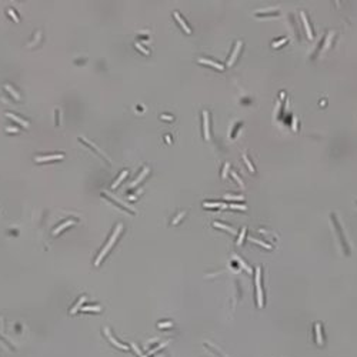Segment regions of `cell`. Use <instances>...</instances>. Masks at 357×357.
<instances>
[{"mask_svg": "<svg viewBox=\"0 0 357 357\" xmlns=\"http://www.w3.org/2000/svg\"><path fill=\"white\" fill-rule=\"evenodd\" d=\"M122 227H123V226H122V224H117V227H116V230H114V233H113V236H111V237H110V240H109V243H107V244H106V247H104V249H103V252H101V253H100V254H99V257H97V259H96V266H99V264H100V262H101V260H103V259H104V256H106V254H107V252H109V250H110V247H111V246H113V244H114V242H116V239H117V237H119V234H120V230H122Z\"/></svg>", "mask_w": 357, "mask_h": 357, "instance_id": "obj_1", "label": "cell"}, {"mask_svg": "<svg viewBox=\"0 0 357 357\" xmlns=\"http://www.w3.org/2000/svg\"><path fill=\"white\" fill-rule=\"evenodd\" d=\"M260 273H262V269L260 267H256V289H257V306L262 309L263 307V291H262V284H260V281H262V276H260Z\"/></svg>", "mask_w": 357, "mask_h": 357, "instance_id": "obj_2", "label": "cell"}, {"mask_svg": "<svg viewBox=\"0 0 357 357\" xmlns=\"http://www.w3.org/2000/svg\"><path fill=\"white\" fill-rule=\"evenodd\" d=\"M79 140H80V142H81V143H84V144H86V146H89V147H90V149H93V150H94V152H96V153H97V154H99V156H101V157H103V159H104V160H106V162H107V163H110V159H109V157H107V156H106V154H104V153H103V152H101V150H100V149H99V147H96V146H94V144H93V143H89V142H87V140H86V139H84V137H80V139H79Z\"/></svg>", "mask_w": 357, "mask_h": 357, "instance_id": "obj_3", "label": "cell"}, {"mask_svg": "<svg viewBox=\"0 0 357 357\" xmlns=\"http://www.w3.org/2000/svg\"><path fill=\"white\" fill-rule=\"evenodd\" d=\"M203 133H204V139L210 140V130H209V113L204 110L203 111Z\"/></svg>", "mask_w": 357, "mask_h": 357, "instance_id": "obj_4", "label": "cell"}, {"mask_svg": "<svg viewBox=\"0 0 357 357\" xmlns=\"http://www.w3.org/2000/svg\"><path fill=\"white\" fill-rule=\"evenodd\" d=\"M103 197H106V199H107V200H110V201H111V203H113V204H116V206H117V207H119V209H122V210H126V211H129V213H130V214H134V211H133V210H132V209H129V207H126V206H125V204H122V203H119V201H117V200H114V199H113V197H110V196H109V194H107V193H103Z\"/></svg>", "mask_w": 357, "mask_h": 357, "instance_id": "obj_5", "label": "cell"}, {"mask_svg": "<svg viewBox=\"0 0 357 357\" xmlns=\"http://www.w3.org/2000/svg\"><path fill=\"white\" fill-rule=\"evenodd\" d=\"M240 47H242V42H237L236 43V47H234V50H233V54H231V57H230V60L227 62V66H231L234 62H236V57L239 56V52H240Z\"/></svg>", "mask_w": 357, "mask_h": 357, "instance_id": "obj_6", "label": "cell"}, {"mask_svg": "<svg viewBox=\"0 0 357 357\" xmlns=\"http://www.w3.org/2000/svg\"><path fill=\"white\" fill-rule=\"evenodd\" d=\"M104 333H106V336L109 337V340H110V341H111V343H113V344H114L116 347H119V348H122V350H127V348H129L127 346H123V344H122L120 341H117V340H116V338H114V337H113V336L110 334L109 329H106V330H104Z\"/></svg>", "mask_w": 357, "mask_h": 357, "instance_id": "obj_7", "label": "cell"}, {"mask_svg": "<svg viewBox=\"0 0 357 357\" xmlns=\"http://www.w3.org/2000/svg\"><path fill=\"white\" fill-rule=\"evenodd\" d=\"M6 116L9 117V119H12V120H15V122H17L19 125H22L23 127H29V123L26 122V120H23L22 117H19V116H16V114H13V113H6Z\"/></svg>", "mask_w": 357, "mask_h": 357, "instance_id": "obj_8", "label": "cell"}, {"mask_svg": "<svg viewBox=\"0 0 357 357\" xmlns=\"http://www.w3.org/2000/svg\"><path fill=\"white\" fill-rule=\"evenodd\" d=\"M173 16H174V19H176V20L179 22V25H180V26L183 27V30H184V32H186L187 34H190V33H191V30H190V27H189V26H187V25L184 23V20H183V19L180 17V15H179L177 12H174V13H173Z\"/></svg>", "mask_w": 357, "mask_h": 357, "instance_id": "obj_9", "label": "cell"}, {"mask_svg": "<svg viewBox=\"0 0 357 357\" xmlns=\"http://www.w3.org/2000/svg\"><path fill=\"white\" fill-rule=\"evenodd\" d=\"M300 16H301V20H303V23H304V27H306V32H307L309 39H310V40H313V33H311V29H310V26H309V22H307L306 13H304V12H301V13H300Z\"/></svg>", "mask_w": 357, "mask_h": 357, "instance_id": "obj_10", "label": "cell"}, {"mask_svg": "<svg viewBox=\"0 0 357 357\" xmlns=\"http://www.w3.org/2000/svg\"><path fill=\"white\" fill-rule=\"evenodd\" d=\"M199 62L201 63V64H207V66H211V67H214V69H217V70H223L224 67L221 66V64H219V63H216V62H211V60H206V59H199Z\"/></svg>", "mask_w": 357, "mask_h": 357, "instance_id": "obj_11", "label": "cell"}, {"mask_svg": "<svg viewBox=\"0 0 357 357\" xmlns=\"http://www.w3.org/2000/svg\"><path fill=\"white\" fill-rule=\"evenodd\" d=\"M64 156L63 154H56V156H43V157H36V162H50V160H62Z\"/></svg>", "mask_w": 357, "mask_h": 357, "instance_id": "obj_12", "label": "cell"}, {"mask_svg": "<svg viewBox=\"0 0 357 357\" xmlns=\"http://www.w3.org/2000/svg\"><path fill=\"white\" fill-rule=\"evenodd\" d=\"M147 173H149V167H144V169H143V172L139 174V177H137V179L132 183V186H137V184H139V183H140V181L146 177V174H147Z\"/></svg>", "mask_w": 357, "mask_h": 357, "instance_id": "obj_13", "label": "cell"}, {"mask_svg": "<svg viewBox=\"0 0 357 357\" xmlns=\"http://www.w3.org/2000/svg\"><path fill=\"white\" fill-rule=\"evenodd\" d=\"M213 226H214V227H217V229L227 230V231H230L231 234H234V233H236V230H234L233 227H229V226H226V224H223V223H219V221H214V223H213Z\"/></svg>", "mask_w": 357, "mask_h": 357, "instance_id": "obj_14", "label": "cell"}, {"mask_svg": "<svg viewBox=\"0 0 357 357\" xmlns=\"http://www.w3.org/2000/svg\"><path fill=\"white\" fill-rule=\"evenodd\" d=\"M316 340H317V344H323V337H321V326L320 323L316 324Z\"/></svg>", "mask_w": 357, "mask_h": 357, "instance_id": "obj_15", "label": "cell"}, {"mask_svg": "<svg viewBox=\"0 0 357 357\" xmlns=\"http://www.w3.org/2000/svg\"><path fill=\"white\" fill-rule=\"evenodd\" d=\"M73 223H74V220H69V221H66V223H63V224H60V226H59V227H57V229H54V231H53V233H54V234H59V233H60V231H62V230H63V229H66V227H69V226H72V224H73Z\"/></svg>", "mask_w": 357, "mask_h": 357, "instance_id": "obj_16", "label": "cell"}, {"mask_svg": "<svg viewBox=\"0 0 357 357\" xmlns=\"http://www.w3.org/2000/svg\"><path fill=\"white\" fill-rule=\"evenodd\" d=\"M5 89H6V90H7V91H9V93H10V94H12V96H13L15 99H16V100H20V96H19V93H17V91H16V90H15V89H13V87H12L10 84H5Z\"/></svg>", "mask_w": 357, "mask_h": 357, "instance_id": "obj_17", "label": "cell"}, {"mask_svg": "<svg viewBox=\"0 0 357 357\" xmlns=\"http://www.w3.org/2000/svg\"><path fill=\"white\" fill-rule=\"evenodd\" d=\"M203 206L204 207H223V209H226V204H223V203H214V201H204L203 203Z\"/></svg>", "mask_w": 357, "mask_h": 357, "instance_id": "obj_18", "label": "cell"}, {"mask_svg": "<svg viewBox=\"0 0 357 357\" xmlns=\"http://www.w3.org/2000/svg\"><path fill=\"white\" fill-rule=\"evenodd\" d=\"M223 199L224 200H231V201H243L244 200L243 196H230V194H226Z\"/></svg>", "mask_w": 357, "mask_h": 357, "instance_id": "obj_19", "label": "cell"}, {"mask_svg": "<svg viewBox=\"0 0 357 357\" xmlns=\"http://www.w3.org/2000/svg\"><path fill=\"white\" fill-rule=\"evenodd\" d=\"M126 176H127V170H125V172H123V173L120 174V177H119V179H117V180H116V181L113 183V186H111V187H113V189H116V187H117L119 184H120V183L123 181V179H125Z\"/></svg>", "mask_w": 357, "mask_h": 357, "instance_id": "obj_20", "label": "cell"}, {"mask_svg": "<svg viewBox=\"0 0 357 357\" xmlns=\"http://www.w3.org/2000/svg\"><path fill=\"white\" fill-rule=\"evenodd\" d=\"M84 300H86V297H84V296H81V297L79 299V301L76 303V306H74V307L72 309V311H70V313H72V314H76V313H77V310H79V307L81 306V303H83Z\"/></svg>", "mask_w": 357, "mask_h": 357, "instance_id": "obj_21", "label": "cell"}, {"mask_svg": "<svg viewBox=\"0 0 357 357\" xmlns=\"http://www.w3.org/2000/svg\"><path fill=\"white\" fill-rule=\"evenodd\" d=\"M81 311H96L99 313L100 311V306H89V307H83Z\"/></svg>", "mask_w": 357, "mask_h": 357, "instance_id": "obj_22", "label": "cell"}, {"mask_svg": "<svg viewBox=\"0 0 357 357\" xmlns=\"http://www.w3.org/2000/svg\"><path fill=\"white\" fill-rule=\"evenodd\" d=\"M243 160H244V163H246V166H247V167H249V170H250V172H252V173H253V172H254V167H253V166H252V163H250V160H249V157H247V156H246V154H243Z\"/></svg>", "mask_w": 357, "mask_h": 357, "instance_id": "obj_23", "label": "cell"}, {"mask_svg": "<svg viewBox=\"0 0 357 357\" xmlns=\"http://www.w3.org/2000/svg\"><path fill=\"white\" fill-rule=\"evenodd\" d=\"M246 230H247V229H246V227H243V230L240 231V236H239V240H237V244H239V246H240V244L243 243V239H244V236H246Z\"/></svg>", "mask_w": 357, "mask_h": 357, "instance_id": "obj_24", "label": "cell"}, {"mask_svg": "<svg viewBox=\"0 0 357 357\" xmlns=\"http://www.w3.org/2000/svg\"><path fill=\"white\" fill-rule=\"evenodd\" d=\"M253 243H257V244H260V246H263V247H266V249H272V246L270 244H267V243H264V242H262V240H257V239H250Z\"/></svg>", "mask_w": 357, "mask_h": 357, "instance_id": "obj_25", "label": "cell"}, {"mask_svg": "<svg viewBox=\"0 0 357 357\" xmlns=\"http://www.w3.org/2000/svg\"><path fill=\"white\" fill-rule=\"evenodd\" d=\"M230 209H234V210H243V211H244V210H247V207H246L244 204L242 206V204H233V203L230 204Z\"/></svg>", "mask_w": 357, "mask_h": 357, "instance_id": "obj_26", "label": "cell"}, {"mask_svg": "<svg viewBox=\"0 0 357 357\" xmlns=\"http://www.w3.org/2000/svg\"><path fill=\"white\" fill-rule=\"evenodd\" d=\"M230 174L233 176V179H234V180H236L237 183H239V184H240V187H243V186H244V184H243V181L240 180V177H239V176H237V173H236V172H231Z\"/></svg>", "mask_w": 357, "mask_h": 357, "instance_id": "obj_27", "label": "cell"}, {"mask_svg": "<svg viewBox=\"0 0 357 357\" xmlns=\"http://www.w3.org/2000/svg\"><path fill=\"white\" fill-rule=\"evenodd\" d=\"M331 36H333V32H330V33H329V36H327V39H326V43H324V50L329 47V44H330V42H331Z\"/></svg>", "mask_w": 357, "mask_h": 357, "instance_id": "obj_28", "label": "cell"}, {"mask_svg": "<svg viewBox=\"0 0 357 357\" xmlns=\"http://www.w3.org/2000/svg\"><path fill=\"white\" fill-rule=\"evenodd\" d=\"M173 324L170 323V321H166V323H159V329H169V327H172Z\"/></svg>", "mask_w": 357, "mask_h": 357, "instance_id": "obj_29", "label": "cell"}, {"mask_svg": "<svg viewBox=\"0 0 357 357\" xmlns=\"http://www.w3.org/2000/svg\"><path fill=\"white\" fill-rule=\"evenodd\" d=\"M286 42H287V39H281L280 42H274L272 46H273V47H280V46H281V44H284Z\"/></svg>", "mask_w": 357, "mask_h": 357, "instance_id": "obj_30", "label": "cell"}, {"mask_svg": "<svg viewBox=\"0 0 357 357\" xmlns=\"http://www.w3.org/2000/svg\"><path fill=\"white\" fill-rule=\"evenodd\" d=\"M136 47H137V49H139V50H140L142 53H144V54H149V50H147V49H144V47H143V46H142L140 43H136Z\"/></svg>", "mask_w": 357, "mask_h": 357, "instance_id": "obj_31", "label": "cell"}, {"mask_svg": "<svg viewBox=\"0 0 357 357\" xmlns=\"http://www.w3.org/2000/svg\"><path fill=\"white\" fill-rule=\"evenodd\" d=\"M7 13H9V15H10V16H12V17H13V20H15V22H16V23H17V22H19V17H17V16H16V13H15V12H13V10H12V9H9V10H7Z\"/></svg>", "mask_w": 357, "mask_h": 357, "instance_id": "obj_32", "label": "cell"}, {"mask_svg": "<svg viewBox=\"0 0 357 357\" xmlns=\"http://www.w3.org/2000/svg\"><path fill=\"white\" fill-rule=\"evenodd\" d=\"M229 166H230L229 163H226V164H224V169H223V174H221V177H223V179H226V176H227V170H229Z\"/></svg>", "mask_w": 357, "mask_h": 357, "instance_id": "obj_33", "label": "cell"}, {"mask_svg": "<svg viewBox=\"0 0 357 357\" xmlns=\"http://www.w3.org/2000/svg\"><path fill=\"white\" fill-rule=\"evenodd\" d=\"M183 216H184V211H183V213H180V214H179V216H177V217H176V219L173 220V224H177V223L180 221V219H181Z\"/></svg>", "mask_w": 357, "mask_h": 357, "instance_id": "obj_34", "label": "cell"}, {"mask_svg": "<svg viewBox=\"0 0 357 357\" xmlns=\"http://www.w3.org/2000/svg\"><path fill=\"white\" fill-rule=\"evenodd\" d=\"M6 132H7V133H10V132H12V133H17L19 130H17L16 127H7V129H6Z\"/></svg>", "mask_w": 357, "mask_h": 357, "instance_id": "obj_35", "label": "cell"}, {"mask_svg": "<svg viewBox=\"0 0 357 357\" xmlns=\"http://www.w3.org/2000/svg\"><path fill=\"white\" fill-rule=\"evenodd\" d=\"M162 119H163V120H170V122L173 120V117H172V116H167V114H163Z\"/></svg>", "mask_w": 357, "mask_h": 357, "instance_id": "obj_36", "label": "cell"}, {"mask_svg": "<svg viewBox=\"0 0 357 357\" xmlns=\"http://www.w3.org/2000/svg\"><path fill=\"white\" fill-rule=\"evenodd\" d=\"M293 130H294V132L297 130V119H296V117L293 119Z\"/></svg>", "mask_w": 357, "mask_h": 357, "instance_id": "obj_37", "label": "cell"}, {"mask_svg": "<svg viewBox=\"0 0 357 357\" xmlns=\"http://www.w3.org/2000/svg\"><path fill=\"white\" fill-rule=\"evenodd\" d=\"M140 357H147V356H140Z\"/></svg>", "mask_w": 357, "mask_h": 357, "instance_id": "obj_38", "label": "cell"}, {"mask_svg": "<svg viewBox=\"0 0 357 357\" xmlns=\"http://www.w3.org/2000/svg\"><path fill=\"white\" fill-rule=\"evenodd\" d=\"M356 203H357V201H356Z\"/></svg>", "mask_w": 357, "mask_h": 357, "instance_id": "obj_39", "label": "cell"}]
</instances>
